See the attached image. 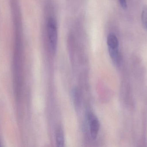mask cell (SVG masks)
Masks as SVG:
<instances>
[{
	"mask_svg": "<svg viewBox=\"0 0 147 147\" xmlns=\"http://www.w3.org/2000/svg\"><path fill=\"white\" fill-rule=\"evenodd\" d=\"M107 45L108 49H119V41L115 35L110 34L107 38Z\"/></svg>",
	"mask_w": 147,
	"mask_h": 147,
	"instance_id": "cell-3",
	"label": "cell"
},
{
	"mask_svg": "<svg viewBox=\"0 0 147 147\" xmlns=\"http://www.w3.org/2000/svg\"><path fill=\"white\" fill-rule=\"evenodd\" d=\"M119 3L123 8L126 9L127 8V3L126 0H119Z\"/></svg>",
	"mask_w": 147,
	"mask_h": 147,
	"instance_id": "cell-6",
	"label": "cell"
},
{
	"mask_svg": "<svg viewBox=\"0 0 147 147\" xmlns=\"http://www.w3.org/2000/svg\"><path fill=\"white\" fill-rule=\"evenodd\" d=\"M47 33L51 47L53 51L56 50L57 42V29L56 21L53 18H49L47 23Z\"/></svg>",
	"mask_w": 147,
	"mask_h": 147,
	"instance_id": "cell-1",
	"label": "cell"
},
{
	"mask_svg": "<svg viewBox=\"0 0 147 147\" xmlns=\"http://www.w3.org/2000/svg\"><path fill=\"white\" fill-rule=\"evenodd\" d=\"M88 119L90 125V132L92 138L95 140L97 138L100 128V123L98 118L92 113L88 114Z\"/></svg>",
	"mask_w": 147,
	"mask_h": 147,
	"instance_id": "cell-2",
	"label": "cell"
},
{
	"mask_svg": "<svg viewBox=\"0 0 147 147\" xmlns=\"http://www.w3.org/2000/svg\"><path fill=\"white\" fill-rule=\"evenodd\" d=\"M141 19L144 27L147 31V6L146 5H144L142 8Z\"/></svg>",
	"mask_w": 147,
	"mask_h": 147,
	"instance_id": "cell-5",
	"label": "cell"
},
{
	"mask_svg": "<svg viewBox=\"0 0 147 147\" xmlns=\"http://www.w3.org/2000/svg\"><path fill=\"white\" fill-rule=\"evenodd\" d=\"M56 142L58 147H63L64 145V137L63 131L60 128L57 130L56 135Z\"/></svg>",
	"mask_w": 147,
	"mask_h": 147,
	"instance_id": "cell-4",
	"label": "cell"
}]
</instances>
